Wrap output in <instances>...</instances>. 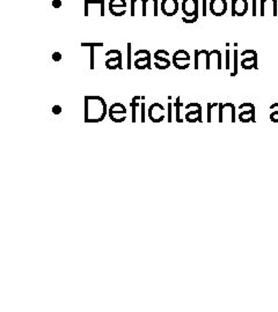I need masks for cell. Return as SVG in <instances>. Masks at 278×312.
Listing matches in <instances>:
<instances>
[{"label": "cell", "instance_id": "cell-7", "mask_svg": "<svg viewBox=\"0 0 278 312\" xmlns=\"http://www.w3.org/2000/svg\"><path fill=\"white\" fill-rule=\"evenodd\" d=\"M248 11L247 0H233L232 1V15L233 17H243Z\"/></svg>", "mask_w": 278, "mask_h": 312}, {"label": "cell", "instance_id": "cell-20", "mask_svg": "<svg viewBox=\"0 0 278 312\" xmlns=\"http://www.w3.org/2000/svg\"><path fill=\"white\" fill-rule=\"evenodd\" d=\"M53 7L56 8V10L62 7V0H53Z\"/></svg>", "mask_w": 278, "mask_h": 312}, {"label": "cell", "instance_id": "cell-28", "mask_svg": "<svg viewBox=\"0 0 278 312\" xmlns=\"http://www.w3.org/2000/svg\"><path fill=\"white\" fill-rule=\"evenodd\" d=\"M88 4H90V1L88 0H85V15H88Z\"/></svg>", "mask_w": 278, "mask_h": 312}, {"label": "cell", "instance_id": "cell-1", "mask_svg": "<svg viewBox=\"0 0 278 312\" xmlns=\"http://www.w3.org/2000/svg\"><path fill=\"white\" fill-rule=\"evenodd\" d=\"M107 115V104L100 96L85 97V121L86 123H99Z\"/></svg>", "mask_w": 278, "mask_h": 312}, {"label": "cell", "instance_id": "cell-19", "mask_svg": "<svg viewBox=\"0 0 278 312\" xmlns=\"http://www.w3.org/2000/svg\"><path fill=\"white\" fill-rule=\"evenodd\" d=\"M234 73H232L231 75H235L237 74V64H238V51H234Z\"/></svg>", "mask_w": 278, "mask_h": 312}, {"label": "cell", "instance_id": "cell-13", "mask_svg": "<svg viewBox=\"0 0 278 312\" xmlns=\"http://www.w3.org/2000/svg\"><path fill=\"white\" fill-rule=\"evenodd\" d=\"M140 100L139 96H134L132 99V102H131V108H132V123H136V109L139 106V102L137 101Z\"/></svg>", "mask_w": 278, "mask_h": 312}, {"label": "cell", "instance_id": "cell-30", "mask_svg": "<svg viewBox=\"0 0 278 312\" xmlns=\"http://www.w3.org/2000/svg\"><path fill=\"white\" fill-rule=\"evenodd\" d=\"M253 15H256V0H253Z\"/></svg>", "mask_w": 278, "mask_h": 312}, {"label": "cell", "instance_id": "cell-26", "mask_svg": "<svg viewBox=\"0 0 278 312\" xmlns=\"http://www.w3.org/2000/svg\"><path fill=\"white\" fill-rule=\"evenodd\" d=\"M170 108H172V103L168 104V121H169V123L172 121V117H170V115H172V112L170 111H172V110H170Z\"/></svg>", "mask_w": 278, "mask_h": 312}, {"label": "cell", "instance_id": "cell-3", "mask_svg": "<svg viewBox=\"0 0 278 312\" xmlns=\"http://www.w3.org/2000/svg\"><path fill=\"white\" fill-rule=\"evenodd\" d=\"M109 12L114 17H123L127 13V1L125 0H111L109 1Z\"/></svg>", "mask_w": 278, "mask_h": 312}, {"label": "cell", "instance_id": "cell-23", "mask_svg": "<svg viewBox=\"0 0 278 312\" xmlns=\"http://www.w3.org/2000/svg\"><path fill=\"white\" fill-rule=\"evenodd\" d=\"M217 105V104H209V105H207V110H209V117H207V121H211V109H212V106H215Z\"/></svg>", "mask_w": 278, "mask_h": 312}, {"label": "cell", "instance_id": "cell-29", "mask_svg": "<svg viewBox=\"0 0 278 312\" xmlns=\"http://www.w3.org/2000/svg\"><path fill=\"white\" fill-rule=\"evenodd\" d=\"M203 15H206V0H203Z\"/></svg>", "mask_w": 278, "mask_h": 312}, {"label": "cell", "instance_id": "cell-12", "mask_svg": "<svg viewBox=\"0 0 278 312\" xmlns=\"http://www.w3.org/2000/svg\"><path fill=\"white\" fill-rule=\"evenodd\" d=\"M152 6L153 12V17H158V0H145L144 12H143V17H148V10Z\"/></svg>", "mask_w": 278, "mask_h": 312}, {"label": "cell", "instance_id": "cell-8", "mask_svg": "<svg viewBox=\"0 0 278 312\" xmlns=\"http://www.w3.org/2000/svg\"><path fill=\"white\" fill-rule=\"evenodd\" d=\"M163 56H169V53L165 50H158L154 53V58L155 60H157V63H155L154 65L159 69H166L170 66V62L168 60V58H165Z\"/></svg>", "mask_w": 278, "mask_h": 312}, {"label": "cell", "instance_id": "cell-17", "mask_svg": "<svg viewBox=\"0 0 278 312\" xmlns=\"http://www.w3.org/2000/svg\"><path fill=\"white\" fill-rule=\"evenodd\" d=\"M182 21L185 23H194L197 21V17H182Z\"/></svg>", "mask_w": 278, "mask_h": 312}, {"label": "cell", "instance_id": "cell-27", "mask_svg": "<svg viewBox=\"0 0 278 312\" xmlns=\"http://www.w3.org/2000/svg\"><path fill=\"white\" fill-rule=\"evenodd\" d=\"M195 54H196V58H195V59H196V62H195V69H198V57H200V51H195Z\"/></svg>", "mask_w": 278, "mask_h": 312}, {"label": "cell", "instance_id": "cell-10", "mask_svg": "<svg viewBox=\"0 0 278 312\" xmlns=\"http://www.w3.org/2000/svg\"><path fill=\"white\" fill-rule=\"evenodd\" d=\"M106 67L108 69H122V53L117 54V56L109 58L106 62Z\"/></svg>", "mask_w": 278, "mask_h": 312}, {"label": "cell", "instance_id": "cell-11", "mask_svg": "<svg viewBox=\"0 0 278 312\" xmlns=\"http://www.w3.org/2000/svg\"><path fill=\"white\" fill-rule=\"evenodd\" d=\"M149 59H151V54L146 57H138L136 59V62H134V66H136L138 69H151V62H149Z\"/></svg>", "mask_w": 278, "mask_h": 312}, {"label": "cell", "instance_id": "cell-16", "mask_svg": "<svg viewBox=\"0 0 278 312\" xmlns=\"http://www.w3.org/2000/svg\"><path fill=\"white\" fill-rule=\"evenodd\" d=\"M81 47H103V43H81Z\"/></svg>", "mask_w": 278, "mask_h": 312}, {"label": "cell", "instance_id": "cell-2", "mask_svg": "<svg viewBox=\"0 0 278 312\" xmlns=\"http://www.w3.org/2000/svg\"><path fill=\"white\" fill-rule=\"evenodd\" d=\"M109 117L115 123H123L127 118V109L122 103H114L109 108Z\"/></svg>", "mask_w": 278, "mask_h": 312}, {"label": "cell", "instance_id": "cell-6", "mask_svg": "<svg viewBox=\"0 0 278 312\" xmlns=\"http://www.w3.org/2000/svg\"><path fill=\"white\" fill-rule=\"evenodd\" d=\"M209 10L215 17H222L227 11V2H226V0H211Z\"/></svg>", "mask_w": 278, "mask_h": 312}, {"label": "cell", "instance_id": "cell-18", "mask_svg": "<svg viewBox=\"0 0 278 312\" xmlns=\"http://www.w3.org/2000/svg\"><path fill=\"white\" fill-rule=\"evenodd\" d=\"M94 48L91 47V69H94Z\"/></svg>", "mask_w": 278, "mask_h": 312}, {"label": "cell", "instance_id": "cell-22", "mask_svg": "<svg viewBox=\"0 0 278 312\" xmlns=\"http://www.w3.org/2000/svg\"><path fill=\"white\" fill-rule=\"evenodd\" d=\"M53 112L55 115H59L60 112H62V106H59V105H55L54 108H53Z\"/></svg>", "mask_w": 278, "mask_h": 312}, {"label": "cell", "instance_id": "cell-4", "mask_svg": "<svg viewBox=\"0 0 278 312\" xmlns=\"http://www.w3.org/2000/svg\"><path fill=\"white\" fill-rule=\"evenodd\" d=\"M182 12L185 17L198 19V0H183L182 1Z\"/></svg>", "mask_w": 278, "mask_h": 312}, {"label": "cell", "instance_id": "cell-25", "mask_svg": "<svg viewBox=\"0 0 278 312\" xmlns=\"http://www.w3.org/2000/svg\"><path fill=\"white\" fill-rule=\"evenodd\" d=\"M145 121V104L142 103V123Z\"/></svg>", "mask_w": 278, "mask_h": 312}, {"label": "cell", "instance_id": "cell-21", "mask_svg": "<svg viewBox=\"0 0 278 312\" xmlns=\"http://www.w3.org/2000/svg\"><path fill=\"white\" fill-rule=\"evenodd\" d=\"M53 59L55 62H59V60H62V54H60L59 52H55L53 54Z\"/></svg>", "mask_w": 278, "mask_h": 312}, {"label": "cell", "instance_id": "cell-9", "mask_svg": "<svg viewBox=\"0 0 278 312\" xmlns=\"http://www.w3.org/2000/svg\"><path fill=\"white\" fill-rule=\"evenodd\" d=\"M189 62L190 60V56L187 51L185 50H179L174 53L173 56V65L176 67V69H180V65H181V62Z\"/></svg>", "mask_w": 278, "mask_h": 312}, {"label": "cell", "instance_id": "cell-14", "mask_svg": "<svg viewBox=\"0 0 278 312\" xmlns=\"http://www.w3.org/2000/svg\"><path fill=\"white\" fill-rule=\"evenodd\" d=\"M174 105H175V108H176V121H179V123H181V119H180V106H181V102H180V97H178V99H176V102L174 103Z\"/></svg>", "mask_w": 278, "mask_h": 312}, {"label": "cell", "instance_id": "cell-15", "mask_svg": "<svg viewBox=\"0 0 278 312\" xmlns=\"http://www.w3.org/2000/svg\"><path fill=\"white\" fill-rule=\"evenodd\" d=\"M131 44L130 43H128V69H131Z\"/></svg>", "mask_w": 278, "mask_h": 312}, {"label": "cell", "instance_id": "cell-24", "mask_svg": "<svg viewBox=\"0 0 278 312\" xmlns=\"http://www.w3.org/2000/svg\"><path fill=\"white\" fill-rule=\"evenodd\" d=\"M226 54H227V57H226V69H230V51H226Z\"/></svg>", "mask_w": 278, "mask_h": 312}, {"label": "cell", "instance_id": "cell-5", "mask_svg": "<svg viewBox=\"0 0 278 312\" xmlns=\"http://www.w3.org/2000/svg\"><path fill=\"white\" fill-rule=\"evenodd\" d=\"M160 10L166 17H174L179 12L178 0H163Z\"/></svg>", "mask_w": 278, "mask_h": 312}]
</instances>
